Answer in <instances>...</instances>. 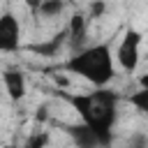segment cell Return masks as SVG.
<instances>
[{
  "instance_id": "cell-1",
  "label": "cell",
  "mask_w": 148,
  "mask_h": 148,
  "mask_svg": "<svg viewBox=\"0 0 148 148\" xmlns=\"http://www.w3.org/2000/svg\"><path fill=\"white\" fill-rule=\"evenodd\" d=\"M81 118V123H86L88 127H92L104 143H111V127L116 123V111H118V92L109 90L106 86H95V90L90 92H67L60 90L58 92Z\"/></svg>"
},
{
  "instance_id": "cell-2",
  "label": "cell",
  "mask_w": 148,
  "mask_h": 148,
  "mask_svg": "<svg viewBox=\"0 0 148 148\" xmlns=\"http://www.w3.org/2000/svg\"><path fill=\"white\" fill-rule=\"evenodd\" d=\"M62 69L86 79L92 86H106L116 76L111 46L109 44H92V46L79 49L74 56H69L62 62Z\"/></svg>"
},
{
  "instance_id": "cell-3",
  "label": "cell",
  "mask_w": 148,
  "mask_h": 148,
  "mask_svg": "<svg viewBox=\"0 0 148 148\" xmlns=\"http://www.w3.org/2000/svg\"><path fill=\"white\" fill-rule=\"evenodd\" d=\"M139 49H141V32L134 28H127L116 49V60L125 72H134L139 67Z\"/></svg>"
},
{
  "instance_id": "cell-4",
  "label": "cell",
  "mask_w": 148,
  "mask_h": 148,
  "mask_svg": "<svg viewBox=\"0 0 148 148\" xmlns=\"http://www.w3.org/2000/svg\"><path fill=\"white\" fill-rule=\"evenodd\" d=\"M21 49V25L12 12L0 14V51L14 53Z\"/></svg>"
},
{
  "instance_id": "cell-5",
  "label": "cell",
  "mask_w": 148,
  "mask_h": 148,
  "mask_svg": "<svg viewBox=\"0 0 148 148\" xmlns=\"http://www.w3.org/2000/svg\"><path fill=\"white\" fill-rule=\"evenodd\" d=\"M67 134H69V136H72V141H74L76 146H81V148H90V146H106V143H104V139H102L92 127H88L86 123L67 127Z\"/></svg>"
},
{
  "instance_id": "cell-6",
  "label": "cell",
  "mask_w": 148,
  "mask_h": 148,
  "mask_svg": "<svg viewBox=\"0 0 148 148\" xmlns=\"http://www.w3.org/2000/svg\"><path fill=\"white\" fill-rule=\"evenodd\" d=\"M2 81H5V90H7L9 99L18 102V99L25 97L28 83H25V76H23L18 69H5V72H2Z\"/></svg>"
},
{
  "instance_id": "cell-7",
  "label": "cell",
  "mask_w": 148,
  "mask_h": 148,
  "mask_svg": "<svg viewBox=\"0 0 148 148\" xmlns=\"http://www.w3.org/2000/svg\"><path fill=\"white\" fill-rule=\"evenodd\" d=\"M86 28H88V18L83 14H74L67 23V42L79 51L83 39H86Z\"/></svg>"
},
{
  "instance_id": "cell-8",
  "label": "cell",
  "mask_w": 148,
  "mask_h": 148,
  "mask_svg": "<svg viewBox=\"0 0 148 148\" xmlns=\"http://www.w3.org/2000/svg\"><path fill=\"white\" fill-rule=\"evenodd\" d=\"M67 42V28L65 30H60L58 35H53L51 39H46V42H39V44H32L30 46V51L32 53H37V56H44V58H53L60 49H62V44Z\"/></svg>"
},
{
  "instance_id": "cell-9",
  "label": "cell",
  "mask_w": 148,
  "mask_h": 148,
  "mask_svg": "<svg viewBox=\"0 0 148 148\" xmlns=\"http://www.w3.org/2000/svg\"><path fill=\"white\" fill-rule=\"evenodd\" d=\"M65 2H67V0H42L35 14H39V16H44V18L60 16L62 9H65Z\"/></svg>"
},
{
  "instance_id": "cell-10",
  "label": "cell",
  "mask_w": 148,
  "mask_h": 148,
  "mask_svg": "<svg viewBox=\"0 0 148 148\" xmlns=\"http://www.w3.org/2000/svg\"><path fill=\"white\" fill-rule=\"evenodd\" d=\"M127 102H130V104H132L136 111L148 113V88H139L136 92L127 95Z\"/></svg>"
},
{
  "instance_id": "cell-11",
  "label": "cell",
  "mask_w": 148,
  "mask_h": 148,
  "mask_svg": "<svg viewBox=\"0 0 148 148\" xmlns=\"http://www.w3.org/2000/svg\"><path fill=\"white\" fill-rule=\"evenodd\" d=\"M102 14H104V2L102 0H95L90 5V18H99Z\"/></svg>"
},
{
  "instance_id": "cell-12",
  "label": "cell",
  "mask_w": 148,
  "mask_h": 148,
  "mask_svg": "<svg viewBox=\"0 0 148 148\" xmlns=\"http://www.w3.org/2000/svg\"><path fill=\"white\" fill-rule=\"evenodd\" d=\"M49 139L44 136V134H39V136H32V139H28V146H44Z\"/></svg>"
},
{
  "instance_id": "cell-13",
  "label": "cell",
  "mask_w": 148,
  "mask_h": 148,
  "mask_svg": "<svg viewBox=\"0 0 148 148\" xmlns=\"http://www.w3.org/2000/svg\"><path fill=\"white\" fill-rule=\"evenodd\" d=\"M39 2H42V0H25V5L30 7V12H32V14L37 12V7H39Z\"/></svg>"
},
{
  "instance_id": "cell-14",
  "label": "cell",
  "mask_w": 148,
  "mask_h": 148,
  "mask_svg": "<svg viewBox=\"0 0 148 148\" xmlns=\"http://www.w3.org/2000/svg\"><path fill=\"white\" fill-rule=\"evenodd\" d=\"M139 86H141V88H148V72L139 76Z\"/></svg>"
}]
</instances>
